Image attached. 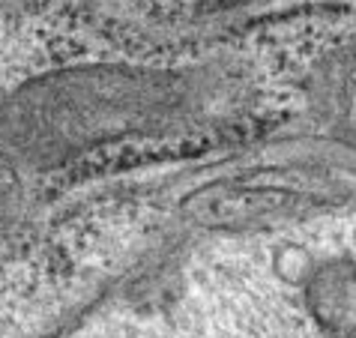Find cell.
<instances>
[{"mask_svg":"<svg viewBox=\"0 0 356 338\" xmlns=\"http://www.w3.org/2000/svg\"><path fill=\"white\" fill-rule=\"evenodd\" d=\"M192 111V84L177 72L87 66L24 84L0 105V144L48 168L126 135L171 129Z\"/></svg>","mask_w":356,"mask_h":338,"instance_id":"6da1fadb","label":"cell"},{"mask_svg":"<svg viewBox=\"0 0 356 338\" xmlns=\"http://www.w3.org/2000/svg\"><path fill=\"white\" fill-rule=\"evenodd\" d=\"M309 308L321 330L332 338H356V270L330 264L309 284Z\"/></svg>","mask_w":356,"mask_h":338,"instance_id":"7a4b0ae2","label":"cell"}]
</instances>
